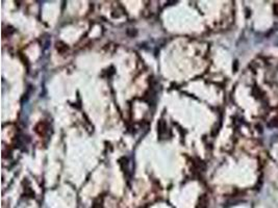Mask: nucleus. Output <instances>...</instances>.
Returning <instances> with one entry per match:
<instances>
[{
  "instance_id": "obj_1",
  "label": "nucleus",
  "mask_w": 278,
  "mask_h": 208,
  "mask_svg": "<svg viewBox=\"0 0 278 208\" xmlns=\"http://www.w3.org/2000/svg\"><path fill=\"white\" fill-rule=\"evenodd\" d=\"M207 203H208V200H207L205 195H203V196L200 198V200H199V204L197 205V208H206Z\"/></svg>"
},
{
  "instance_id": "obj_2",
  "label": "nucleus",
  "mask_w": 278,
  "mask_h": 208,
  "mask_svg": "<svg viewBox=\"0 0 278 208\" xmlns=\"http://www.w3.org/2000/svg\"><path fill=\"white\" fill-rule=\"evenodd\" d=\"M268 127L270 128H276L278 127V119H273L268 123Z\"/></svg>"
},
{
  "instance_id": "obj_3",
  "label": "nucleus",
  "mask_w": 278,
  "mask_h": 208,
  "mask_svg": "<svg viewBox=\"0 0 278 208\" xmlns=\"http://www.w3.org/2000/svg\"><path fill=\"white\" fill-rule=\"evenodd\" d=\"M274 13H275V15L278 16V3L274 4Z\"/></svg>"
}]
</instances>
